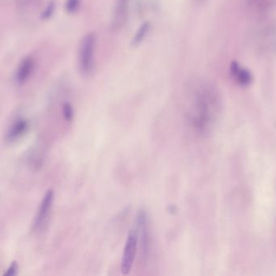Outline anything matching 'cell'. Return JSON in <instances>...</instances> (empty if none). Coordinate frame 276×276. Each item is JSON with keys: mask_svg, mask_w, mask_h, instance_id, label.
I'll list each match as a JSON object with an SVG mask.
<instances>
[{"mask_svg": "<svg viewBox=\"0 0 276 276\" xmlns=\"http://www.w3.org/2000/svg\"><path fill=\"white\" fill-rule=\"evenodd\" d=\"M97 38L93 33L87 34L80 42L78 51V68L85 76H90L95 68Z\"/></svg>", "mask_w": 276, "mask_h": 276, "instance_id": "obj_1", "label": "cell"}, {"mask_svg": "<svg viewBox=\"0 0 276 276\" xmlns=\"http://www.w3.org/2000/svg\"><path fill=\"white\" fill-rule=\"evenodd\" d=\"M54 200H55V191L53 189H49L45 193L34 219V224H33V229L34 232H43L47 227L51 216V210L53 207Z\"/></svg>", "mask_w": 276, "mask_h": 276, "instance_id": "obj_2", "label": "cell"}, {"mask_svg": "<svg viewBox=\"0 0 276 276\" xmlns=\"http://www.w3.org/2000/svg\"><path fill=\"white\" fill-rule=\"evenodd\" d=\"M138 241L139 240L137 232L131 229L127 235L124 250L121 259V271L122 274L127 275L132 270L135 256L137 253Z\"/></svg>", "mask_w": 276, "mask_h": 276, "instance_id": "obj_3", "label": "cell"}, {"mask_svg": "<svg viewBox=\"0 0 276 276\" xmlns=\"http://www.w3.org/2000/svg\"><path fill=\"white\" fill-rule=\"evenodd\" d=\"M138 240L139 241L140 257L142 261L148 259L150 249V235L148 229V214L145 209L141 208L137 215Z\"/></svg>", "mask_w": 276, "mask_h": 276, "instance_id": "obj_4", "label": "cell"}, {"mask_svg": "<svg viewBox=\"0 0 276 276\" xmlns=\"http://www.w3.org/2000/svg\"><path fill=\"white\" fill-rule=\"evenodd\" d=\"M131 0H114L112 13L111 27L118 30L125 26L128 18Z\"/></svg>", "mask_w": 276, "mask_h": 276, "instance_id": "obj_5", "label": "cell"}, {"mask_svg": "<svg viewBox=\"0 0 276 276\" xmlns=\"http://www.w3.org/2000/svg\"><path fill=\"white\" fill-rule=\"evenodd\" d=\"M34 67H35V61L34 58L31 56H26V58H24L16 70L15 76H14L16 84L19 86L25 85L32 76Z\"/></svg>", "mask_w": 276, "mask_h": 276, "instance_id": "obj_6", "label": "cell"}, {"mask_svg": "<svg viewBox=\"0 0 276 276\" xmlns=\"http://www.w3.org/2000/svg\"><path fill=\"white\" fill-rule=\"evenodd\" d=\"M30 128V121L24 118H18L14 120L9 131L6 133V140L9 143H14L26 135Z\"/></svg>", "mask_w": 276, "mask_h": 276, "instance_id": "obj_7", "label": "cell"}, {"mask_svg": "<svg viewBox=\"0 0 276 276\" xmlns=\"http://www.w3.org/2000/svg\"><path fill=\"white\" fill-rule=\"evenodd\" d=\"M230 74L238 85L247 86L250 85L253 76L247 68H244L237 62H232L230 65Z\"/></svg>", "mask_w": 276, "mask_h": 276, "instance_id": "obj_8", "label": "cell"}, {"mask_svg": "<svg viewBox=\"0 0 276 276\" xmlns=\"http://www.w3.org/2000/svg\"><path fill=\"white\" fill-rule=\"evenodd\" d=\"M276 0H248L247 6L249 11L256 15H264L273 9Z\"/></svg>", "mask_w": 276, "mask_h": 276, "instance_id": "obj_9", "label": "cell"}, {"mask_svg": "<svg viewBox=\"0 0 276 276\" xmlns=\"http://www.w3.org/2000/svg\"><path fill=\"white\" fill-rule=\"evenodd\" d=\"M150 30H151V24L149 22H146L142 24L137 31L134 34V37L132 38L133 46L138 47L141 44L149 34Z\"/></svg>", "mask_w": 276, "mask_h": 276, "instance_id": "obj_10", "label": "cell"}, {"mask_svg": "<svg viewBox=\"0 0 276 276\" xmlns=\"http://www.w3.org/2000/svg\"><path fill=\"white\" fill-rule=\"evenodd\" d=\"M62 113L64 115V119L67 122H72L74 118V109H73L72 104L69 102H64L62 106Z\"/></svg>", "mask_w": 276, "mask_h": 276, "instance_id": "obj_11", "label": "cell"}, {"mask_svg": "<svg viewBox=\"0 0 276 276\" xmlns=\"http://www.w3.org/2000/svg\"><path fill=\"white\" fill-rule=\"evenodd\" d=\"M55 10H56V5L54 1H51L49 3L47 7L45 8L43 13L41 14V18L43 21H47L51 19V17H53L55 14Z\"/></svg>", "mask_w": 276, "mask_h": 276, "instance_id": "obj_12", "label": "cell"}, {"mask_svg": "<svg viewBox=\"0 0 276 276\" xmlns=\"http://www.w3.org/2000/svg\"><path fill=\"white\" fill-rule=\"evenodd\" d=\"M81 5V0H67L65 4V9L67 13L73 14L78 11Z\"/></svg>", "mask_w": 276, "mask_h": 276, "instance_id": "obj_13", "label": "cell"}, {"mask_svg": "<svg viewBox=\"0 0 276 276\" xmlns=\"http://www.w3.org/2000/svg\"><path fill=\"white\" fill-rule=\"evenodd\" d=\"M18 270L19 266L17 261H12L9 268L7 269L6 271L3 274V276H16L18 274Z\"/></svg>", "mask_w": 276, "mask_h": 276, "instance_id": "obj_14", "label": "cell"}, {"mask_svg": "<svg viewBox=\"0 0 276 276\" xmlns=\"http://www.w3.org/2000/svg\"><path fill=\"white\" fill-rule=\"evenodd\" d=\"M194 1H195L197 4H198V5H202V4L206 1V0H194Z\"/></svg>", "mask_w": 276, "mask_h": 276, "instance_id": "obj_15", "label": "cell"}]
</instances>
